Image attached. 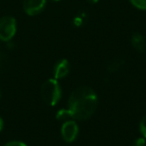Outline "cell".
I'll use <instances>...</instances> for the list:
<instances>
[{"instance_id":"cell-1","label":"cell","mask_w":146,"mask_h":146,"mask_svg":"<svg viewBox=\"0 0 146 146\" xmlns=\"http://www.w3.org/2000/svg\"><path fill=\"white\" fill-rule=\"evenodd\" d=\"M98 97L89 86H80L74 89L69 96L68 110L73 119L87 120L96 111Z\"/></svg>"},{"instance_id":"cell-2","label":"cell","mask_w":146,"mask_h":146,"mask_svg":"<svg viewBox=\"0 0 146 146\" xmlns=\"http://www.w3.org/2000/svg\"><path fill=\"white\" fill-rule=\"evenodd\" d=\"M41 96L47 105L55 106L61 99L62 90L57 79L51 78L43 83L41 87Z\"/></svg>"},{"instance_id":"cell-3","label":"cell","mask_w":146,"mask_h":146,"mask_svg":"<svg viewBox=\"0 0 146 146\" xmlns=\"http://www.w3.org/2000/svg\"><path fill=\"white\" fill-rule=\"evenodd\" d=\"M16 33V20L11 16H4L0 19V39L8 42Z\"/></svg>"},{"instance_id":"cell-10","label":"cell","mask_w":146,"mask_h":146,"mask_svg":"<svg viewBox=\"0 0 146 146\" xmlns=\"http://www.w3.org/2000/svg\"><path fill=\"white\" fill-rule=\"evenodd\" d=\"M134 7L140 10H146V0H129Z\"/></svg>"},{"instance_id":"cell-5","label":"cell","mask_w":146,"mask_h":146,"mask_svg":"<svg viewBox=\"0 0 146 146\" xmlns=\"http://www.w3.org/2000/svg\"><path fill=\"white\" fill-rule=\"evenodd\" d=\"M46 0H23V9L25 13L30 16H34L44 9Z\"/></svg>"},{"instance_id":"cell-15","label":"cell","mask_w":146,"mask_h":146,"mask_svg":"<svg viewBox=\"0 0 146 146\" xmlns=\"http://www.w3.org/2000/svg\"><path fill=\"white\" fill-rule=\"evenodd\" d=\"M74 23H75L77 26H79V25L82 23V20L80 18H75V20H74Z\"/></svg>"},{"instance_id":"cell-9","label":"cell","mask_w":146,"mask_h":146,"mask_svg":"<svg viewBox=\"0 0 146 146\" xmlns=\"http://www.w3.org/2000/svg\"><path fill=\"white\" fill-rule=\"evenodd\" d=\"M56 118L58 120H60V121H67V120H70V119H73L72 118V115H71L70 111L68 110V108L67 109H65V108H63V109H60L57 111L56 113Z\"/></svg>"},{"instance_id":"cell-16","label":"cell","mask_w":146,"mask_h":146,"mask_svg":"<svg viewBox=\"0 0 146 146\" xmlns=\"http://www.w3.org/2000/svg\"><path fill=\"white\" fill-rule=\"evenodd\" d=\"M90 1H92V2H96L97 0H90Z\"/></svg>"},{"instance_id":"cell-12","label":"cell","mask_w":146,"mask_h":146,"mask_svg":"<svg viewBox=\"0 0 146 146\" xmlns=\"http://www.w3.org/2000/svg\"><path fill=\"white\" fill-rule=\"evenodd\" d=\"M132 146H146V140L144 137L136 138L132 143Z\"/></svg>"},{"instance_id":"cell-11","label":"cell","mask_w":146,"mask_h":146,"mask_svg":"<svg viewBox=\"0 0 146 146\" xmlns=\"http://www.w3.org/2000/svg\"><path fill=\"white\" fill-rule=\"evenodd\" d=\"M139 130H140V133H141L142 137H144L146 139V115H144L143 117L141 118V120H140Z\"/></svg>"},{"instance_id":"cell-13","label":"cell","mask_w":146,"mask_h":146,"mask_svg":"<svg viewBox=\"0 0 146 146\" xmlns=\"http://www.w3.org/2000/svg\"><path fill=\"white\" fill-rule=\"evenodd\" d=\"M4 146H27V145L21 141H10L5 144Z\"/></svg>"},{"instance_id":"cell-17","label":"cell","mask_w":146,"mask_h":146,"mask_svg":"<svg viewBox=\"0 0 146 146\" xmlns=\"http://www.w3.org/2000/svg\"><path fill=\"white\" fill-rule=\"evenodd\" d=\"M52 1H59V0H52Z\"/></svg>"},{"instance_id":"cell-4","label":"cell","mask_w":146,"mask_h":146,"mask_svg":"<svg viewBox=\"0 0 146 146\" xmlns=\"http://www.w3.org/2000/svg\"><path fill=\"white\" fill-rule=\"evenodd\" d=\"M79 133V127L73 119L64 121L61 126V136L62 139L67 143L75 141Z\"/></svg>"},{"instance_id":"cell-7","label":"cell","mask_w":146,"mask_h":146,"mask_svg":"<svg viewBox=\"0 0 146 146\" xmlns=\"http://www.w3.org/2000/svg\"><path fill=\"white\" fill-rule=\"evenodd\" d=\"M131 44L136 51L138 52H144L146 48L145 38L140 33H134L131 36Z\"/></svg>"},{"instance_id":"cell-6","label":"cell","mask_w":146,"mask_h":146,"mask_svg":"<svg viewBox=\"0 0 146 146\" xmlns=\"http://www.w3.org/2000/svg\"><path fill=\"white\" fill-rule=\"evenodd\" d=\"M69 71H70L69 61L67 59H60L59 61H57V63L54 66V71H53L54 78L57 80L62 79L68 75Z\"/></svg>"},{"instance_id":"cell-8","label":"cell","mask_w":146,"mask_h":146,"mask_svg":"<svg viewBox=\"0 0 146 146\" xmlns=\"http://www.w3.org/2000/svg\"><path fill=\"white\" fill-rule=\"evenodd\" d=\"M123 65H124V60L119 59V58L113 59V60L107 65V70H108V72H110V73L116 72V71H118L119 69H121L122 67H123Z\"/></svg>"},{"instance_id":"cell-14","label":"cell","mask_w":146,"mask_h":146,"mask_svg":"<svg viewBox=\"0 0 146 146\" xmlns=\"http://www.w3.org/2000/svg\"><path fill=\"white\" fill-rule=\"evenodd\" d=\"M3 128H4V121L1 117H0V132L2 131Z\"/></svg>"}]
</instances>
